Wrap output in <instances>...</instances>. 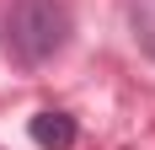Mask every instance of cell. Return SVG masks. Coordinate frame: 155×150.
Instances as JSON below:
<instances>
[{
	"label": "cell",
	"mask_w": 155,
	"mask_h": 150,
	"mask_svg": "<svg viewBox=\"0 0 155 150\" xmlns=\"http://www.w3.org/2000/svg\"><path fill=\"white\" fill-rule=\"evenodd\" d=\"M75 32V16L64 0H16L5 16V48L16 64H48L54 54H64Z\"/></svg>",
	"instance_id": "6da1fadb"
},
{
	"label": "cell",
	"mask_w": 155,
	"mask_h": 150,
	"mask_svg": "<svg viewBox=\"0 0 155 150\" xmlns=\"http://www.w3.org/2000/svg\"><path fill=\"white\" fill-rule=\"evenodd\" d=\"M27 134H32L38 150H75V118L59 113V107H43V113L27 123Z\"/></svg>",
	"instance_id": "7a4b0ae2"
}]
</instances>
